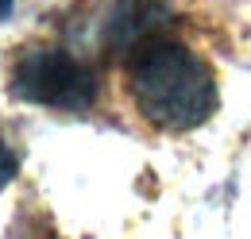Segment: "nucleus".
Wrapping results in <instances>:
<instances>
[{"instance_id": "nucleus-1", "label": "nucleus", "mask_w": 251, "mask_h": 239, "mask_svg": "<svg viewBox=\"0 0 251 239\" xmlns=\"http://www.w3.org/2000/svg\"><path fill=\"white\" fill-rule=\"evenodd\" d=\"M131 96L155 127L189 131L217 112V77L189 47L155 39L131 62Z\"/></svg>"}, {"instance_id": "nucleus-2", "label": "nucleus", "mask_w": 251, "mask_h": 239, "mask_svg": "<svg viewBox=\"0 0 251 239\" xmlns=\"http://www.w3.org/2000/svg\"><path fill=\"white\" fill-rule=\"evenodd\" d=\"M12 93L58 112H85L97 104V70L77 62L66 50H27L16 62L12 73Z\"/></svg>"}, {"instance_id": "nucleus-3", "label": "nucleus", "mask_w": 251, "mask_h": 239, "mask_svg": "<svg viewBox=\"0 0 251 239\" xmlns=\"http://www.w3.org/2000/svg\"><path fill=\"white\" fill-rule=\"evenodd\" d=\"M170 0H116L104 20V47L112 54H139L147 43H155V31L170 24Z\"/></svg>"}, {"instance_id": "nucleus-4", "label": "nucleus", "mask_w": 251, "mask_h": 239, "mask_svg": "<svg viewBox=\"0 0 251 239\" xmlns=\"http://www.w3.org/2000/svg\"><path fill=\"white\" fill-rule=\"evenodd\" d=\"M16 174H20V158H16V150H12L4 139H0V189H4L12 178H16Z\"/></svg>"}, {"instance_id": "nucleus-5", "label": "nucleus", "mask_w": 251, "mask_h": 239, "mask_svg": "<svg viewBox=\"0 0 251 239\" xmlns=\"http://www.w3.org/2000/svg\"><path fill=\"white\" fill-rule=\"evenodd\" d=\"M12 4H16V0H0V24L12 16Z\"/></svg>"}]
</instances>
